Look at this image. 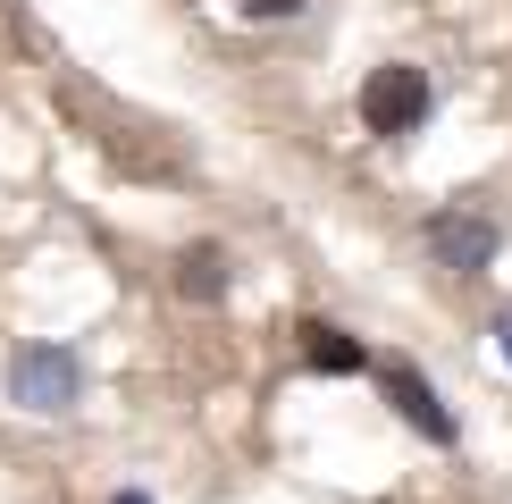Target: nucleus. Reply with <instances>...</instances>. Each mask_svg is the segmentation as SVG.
<instances>
[{
    "instance_id": "obj_4",
    "label": "nucleus",
    "mask_w": 512,
    "mask_h": 504,
    "mask_svg": "<svg viewBox=\"0 0 512 504\" xmlns=\"http://www.w3.org/2000/svg\"><path fill=\"white\" fill-rule=\"evenodd\" d=\"M387 404L412 420V429L429 437V446H454V412L437 404V387H429V378H420L412 362H387Z\"/></svg>"
},
{
    "instance_id": "obj_8",
    "label": "nucleus",
    "mask_w": 512,
    "mask_h": 504,
    "mask_svg": "<svg viewBox=\"0 0 512 504\" xmlns=\"http://www.w3.org/2000/svg\"><path fill=\"white\" fill-rule=\"evenodd\" d=\"M496 345H504V362H512V311H504V320H496Z\"/></svg>"
},
{
    "instance_id": "obj_3",
    "label": "nucleus",
    "mask_w": 512,
    "mask_h": 504,
    "mask_svg": "<svg viewBox=\"0 0 512 504\" xmlns=\"http://www.w3.org/2000/svg\"><path fill=\"white\" fill-rule=\"evenodd\" d=\"M496 219H462V210H445V219H429V252L445 269H462V278H471V269H487L496 261Z\"/></svg>"
},
{
    "instance_id": "obj_9",
    "label": "nucleus",
    "mask_w": 512,
    "mask_h": 504,
    "mask_svg": "<svg viewBox=\"0 0 512 504\" xmlns=\"http://www.w3.org/2000/svg\"><path fill=\"white\" fill-rule=\"evenodd\" d=\"M118 504H152V496H143V488H126V496H118Z\"/></svg>"
},
{
    "instance_id": "obj_6",
    "label": "nucleus",
    "mask_w": 512,
    "mask_h": 504,
    "mask_svg": "<svg viewBox=\"0 0 512 504\" xmlns=\"http://www.w3.org/2000/svg\"><path fill=\"white\" fill-rule=\"evenodd\" d=\"M177 286L185 294H194V303H219V294H227V252H185V261H177Z\"/></svg>"
},
{
    "instance_id": "obj_1",
    "label": "nucleus",
    "mask_w": 512,
    "mask_h": 504,
    "mask_svg": "<svg viewBox=\"0 0 512 504\" xmlns=\"http://www.w3.org/2000/svg\"><path fill=\"white\" fill-rule=\"evenodd\" d=\"M9 395L26 412H68L76 395H84V370H76V353L68 345H26L9 362Z\"/></svg>"
},
{
    "instance_id": "obj_2",
    "label": "nucleus",
    "mask_w": 512,
    "mask_h": 504,
    "mask_svg": "<svg viewBox=\"0 0 512 504\" xmlns=\"http://www.w3.org/2000/svg\"><path fill=\"white\" fill-rule=\"evenodd\" d=\"M420 118H429V76L420 68H370V84H361V126L370 135H412Z\"/></svg>"
},
{
    "instance_id": "obj_5",
    "label": "nucleus",
    "mask_w": 512,
    "mask_h": 504,
    "mask_svg": "<svg viewBox=\"0 0 512 504\" xmlns=\"http://www.w3.org/2000/svg\"><path fill=\"white\" fill-rule=\"evenodd\" d=\"M303 362H311V370H328V378H353L370 353H361L345 328H303Z\"/></svg>"
},
{
    "instance_id": "obj_7",
    "label": "nucleus",
    "mask_w": 512,
    "mask_h": 504,
    "mask_svg": "<svg viewBox=\"0 0 512 504\" xmlns=\"http://www.w3.org/2000/svg\"><path fill=\"white\" fill-rule=\"evenodd\" d=\"M303 0H244V17H294Z\"/></svg>"
}]
</instances>
